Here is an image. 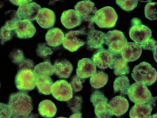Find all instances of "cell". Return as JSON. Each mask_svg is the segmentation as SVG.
Returning a JSON list of instances; mask_svg holds the SVG:
<instances>
[{
	"instance_id": "obj_16",
	"label": "cell",
	"mask_w": 157,
	"mask_h": 118,
	"mask_svg": "<svg viewBox=\"0 0 157 118\" xmlns=\"http://www.w3.org/2000/svg\"><path fill=\"white\" fill-rule=\"evenodd\" d=\"M108 104L111 108V112L116 117H120L125 114L129 109L128 100L121 95L112 98Z\"/></svg>"
},
{
	"instance_id": "obj_22",
	"label": "cell",
	"mask_w": 157,
	"mask_h": 118,
	"mask_svg": "<svg viewBox=\"0 0 157 118\" xmlns=\"http://www.w3.org/2000/svg\"><path fill=\"white\" fill-rule=\"evenodd\" d=\"M54 67L55 74L61 79L69 78L73 70L72 64L66 59L56 61Z\"/></svg>"
},
{
	"instance_id": "obj_31",
	"label": "cell",
	"mask_w": 157,
	"mask_h": 118,
	"mask_svg": "<svg viewBox=\"0 0 157 118\" xmlns=\"http://www.w3.org/2000/svg\"><path fill=\"white\" fill-rule=\"evenodd\" d=\"M83 99L81 96H75L67 101V106L72 111V113H81Z\"/></svg>"
},
{
	"instance_id": "obj_34",
	"label": "cell",
	"mask_w": 157,
	"mask_h": 118,
	"mask_svg": "<svg viewBox=\"0 0 157 118\" xmlns=\"http://www.w3.org/2000/svg\"><path fill=\"white\" fill-rule=\"evenodd\" d=\"M138 1L136 0H117L116 3L121 9L127 12L134 10L138 5Z\"/></svg>"
},
{
	"instance_id": "obj_1",
	"label": "cell",
	"mask_w": 157,
	"mask_h": 118,
	"mask_svg": "<svg viewBox=\"0 0 157 118\" xmlns=\"http://www.w3.org/2000/svg\"><path fill=\"white\" fill-rule=\"evenodd\" d=\"M8 105L12 111V118H28L33 109L32 98L23 91L10 94Z\"/></svg>"
},
{
	"instance_id": "obj_3",
	"label": "cell",
	"mask_w": 157,
	"mask_h": 118,
	"mask_svg": "<svg viewBox=\"0 0 157 118\" xmlns=\"http://www.w3.org/2000/svg\"><path fill=\"white\" fill-rule=\"evenodd\" d=\"M127 95L135 104L151 103L156 105L157 97H153L147 86L142 83H133L129 87Z\"/></svg>"
},
{
	"instance_id": "obj_13",
	"label": "cell",
	"mask_w": 157,
	"mask_h": 118,
	"mask_svg": "<svg viewBox=\"0 0 157 118\" xmlns=\"http://www.w3.org/2000/svg\"><path fill=\"white\" fill-rule=\"evenodd\" d=\"M40 9L41 7L39 5L32 2L19 6L17 12L21 20H29L33 21L36 20Z\"/></svg>"
},
{
	"instance_id": "obj_26",
	"label": "cell",
	"mask_w": 157,
	"mask_h": 118,
	"mask_svg": "<svg viewBox=\"0 0 157 118\" xmlns=\"http://www.w3.org/2000/svg\"><path fill=\"white\" fill-rule=\"evenodd\" d=\"M38 112L40 115L44 118H53L56 115L57 108L53 102L46 99L40 103Z\"/></svg>"
},
{
	"instance_id": "obj_18",
	"label": "cell",
	"mask_w": 157,
	"mask_h": 118,
	"mask_svg": "<svg viewBox=\"0 0 157 118\" xmlns=\"http://www.w3.org/2000/svg\"><path fill=\"white\" fill-rule=\"evenodd\" d=\"M36 21L42 28H51L56 21V16L53 10L47 8H41L36 18Z\"/></svg>"
},
{
	"instance_id": "obj_11",
	"label": "cell",
	"mask_w": 157,
	"mask_h": 118,
	"mask_svg": "<svg viewBox=\"0 0 157 118\" xmlns=\"http://www.w3.org/2000/svg\"><path fill=\"white\" fill-rule=\"evenodd\" d=\"M113 57L114 54L102 47L94 52L92 60L99 69L105 70L111 65Z\"/></svg>"
},
{
	"instance_id": "obj_2",
	"label": "cell",
	"mask_w": 157,
	"mask_h": 118,
	"mask_svg": "<svg viewBox=\"0 0 157 118\" xmlns=\"http://www.w3.org/2000/svg\"><path fill=\"white\" fill-rule=\"evenodd\" d=\"M132 77L137 83L151 86L157 80V72L151 64L147 62H141L136 66L132 70Z\"/></svg>"
},
{
	"instance_id": "obj_15",
	"label": "cell",
	"mask_w": 157,
	"mask_h": 118,
	"mask_svg": "<svg viewBox=\"0 0 157 118\" xmlns=\"http://www.w3.org/2000/svg\"><path fill=\"white\" fill-rule=\"evenodd\" d=\"M97 71V67L93 61L89 58H83L78 61L76 69L77 75L82 79L92 76Z\"/></svg>"
},
{
	"instance_id": "obj_12",
	"label": "cell",
	"mask_w": 157,
	"mask_h": 118,
	"mask_svg": "<svg viewBox=\"0 0 157 118\" xmlns=\"http://www.w3.org/2000/svg\"><path fill=\"white\" fill-rule=\"evenodd\" d=\"M14 32L18 38L29 39L35 35L36 29L30 20H20L17 23Z\"/></svg>"
},
{
	"instance_id": "obj_20",
	"label": "cell",
	"mask_w": 157,
	"mask_h": 118,
	"mask_svg": "<svg viewBox=\"0 0 157 118\" xmlns=\"http://www.w3.org/2000/svg\"><path fill=\"white\" fill-rule=\"evenodd\" d=\"M109 67L114 70V73L117 76L126 75L130 72L128 62L122 58L121 53L114 55L112 64Z\"/></svg>"
},
{
	"instance_id": "obj_39",
	"label": "cell",
	"mask_w": 157,
	"mask_h": 118,
	"mask_svg": "<svg viewBox=\"0 0 157 118\" xmlns=\"http://www.w3.org/2000/svg\"><path fill=\"white\" fill-rule=\"evenodd\" d=\"M142 48L147 50H151L152 51L155 55L157 51V40L153 38H151L150 39L146 41L145 43L140 44Z\"/></svg>"
},
{
	"instance_id": "obj_27",
	"label": "cell",
	"mask_w": 157,
	"mask_h": 118,
	"mask_svg": "<svg viewBox=\"0 0 157 118\" xmlns=\"http://www.w3.org/2000/svg\"><path fill=\"white\" fill-rule=\"evenodd\" d=\"M130 86L128 77L125 75L118 77L114 81V92L115 93H120L121 95L126 96Z\"/></svg>"
},
{
	"instance_id": "obj_30",
	"label": "cell",
	"mask_w": 157,
	"mask_h": 118,
	"mask_svg": "<svg viewBox=\"0 0 157 118\" xmlns=\"http://www.w3.org/2000/svg\"><path fill=\"white\" fill-rule=\"evenodd\" d=\"M6 21L3 26L7 29L14 31L17 23L21 20L17 12L15 10H10L6 13Z\"/></svg>"
},
{
	"instance_id": "obj_4",
	"label": "cell",
	"mask_w": 157,
	"mask_h": 118,
	"mask_svg": "<svg viewBox=\"0 0 157 118\" xmlns=\"http://www.w3.org/2000/svg\"><path fill=\"white\" fill-rule=\"evenodd\" d=\"M118 20V16L114 8L105 6L97 10L94 17V22L101 29L114 28Z\"/></svg>"
},
{
	"instance_id": "obj_35",
	"label": "cell",
	"mask_w": 157,
	"mask_h": 118,
	"mask_svg": "<svg viewBox=\"0 0 157 118\" xmlns=\"http://www.w3.org/2000/svg\"><path fill=\"white\" fill-rule=\"evenodd\" d=\"M37 55L43 59L47 58L53 54V51L45 43L39 44L36 49Z\"/></svg>"
},
{
	"instance_id": "obj_9",
	"label": "cell",
	"mask_w": 157,
	"mask_h": 118,
	"mask_svg": "<svg viewBox=\"0 0 157 118\" xmlns=\"http://www.w3.org/2000/svg\"><path fill=\"white\" fill-rule=\"evenodd\" d=\"M86 37V35L80 30H71L65 35L63 46L70 52H76L85 45Z\"/></svg>"
},
{
	"instance_id": "obj_7",
	"label": "cell",
	"mask_w": 157,
	"mask_h": 118,
	"mask_svg": "<svg viewBox=\"0 0 157 118\" xmlns=\"http://www.w3.org/2000/svg\"><path fill=\"white\" fill-rule=\"evenodd\" d=\"M36 77L32 69L18 70L15 76V83L17 90L29 92L36 87Z\"/></svg>"
},
{
	"instance_id": "obj_17",
	"label": "cell",
	"mask_w": 157,
	"mask_h": 118,
	"mask_svg": "<svg viewBox=\"0 0 157 118\" xmlns=\"http://www.w3.org/2000/svg\"><path fill=\"white\" fill-rule=\"evenodd\" d=\"M86 47L88 50L93 51L103 47L105 44L106 34L100 30H94L86 35Z\"/></svg>"
},
{
	"instance_id": "obj_5",
	"label": "cell",
	"mask_w": 157,
	"mask_h": 118,
	"mask_svg": "<svg viewBox=\"0 0 157 118\" xmlns=\"http://www.w3.org/2000/svg\"><path fill=\"white\" fill-rule=\"evenodd\" d=\"M90 101L94 108V113L98 118H110L113 115L108 104V99L102 92L94 91L91 94Z\"/></svg>"
},
{
	"instance_id": "obj_10",
	"label": "cell",
	"mask_w": 157,
	"mask_h": 118,
	"mask_svg": "<svg viewBox=\"0 0 157 118\" xmlns=\"http://www.w3.org/2000/svg\"><path fill=\"white\" fill-rule=\"evenodd\" d=\"M51 94L56 100L64 102L69 101L73 97L71 86L65 80H57L54 82L51 89Z\"/></svg>"
},
{
	"instance_id": "obj_32",
	"label": "cell",
	"mask_w": 157,
	"mask_h": 118,
	"mask_svg": "<svg viewBox=\"0 0 157 118\" xmlns=\"http://www.w3.org/2000/svg\"><path fill=\"white\" fill-rule=\"evenodd\" d=\"M80 30L84 34L87 35L89 33L94 30V17H89L82 18V22L80 25Z\"/></svg>"
},
{
	"instance_id": "obj_36",
	"label": "cell",
	"mask_w": 157,
	"mask_h": 118,
	"mask_svg": "<svg viewBox=\"0 0 157 118\" xmlns=\"http://www.w3.org/2000/svg\"><path fill=\"white\" fill-rule=\"evenodd\" d=\"M15 34V32L13 30L7 29L5 26L1 27L0 29V39L1 44L3 45L6 42L11 40Z\"/></svg>"
},
{
	"instance_id": "obj_29",
	"label": "cell",
	"mask_w": 157,
	"mask_h": 118,
	"mask_svg": "<svg viewBox=\"0 0 157 118\" xmlns=\"http://www.w3.org/2000/svg\"><path fill=\"white\" fill-rule=\"evenodd\" d=\"M108 80V74L102 71H96L90 77V83L91 86L94 89H99L105 86Z\"/></svg>"
},
{
	"instance_id": "obj_28",
	"label": "cell",
	"mask_w": 157,
	"mask_h": 118,
	"mask_svg": "<svg viewBox=\"0 0 157 118\" xmlns=\"http://www.w3.org/2000/svg\"><path fill=\"white\" fill-rule=\"evenodd\" d=\"M33 71L36 77L40 75L51 76L55 74L54 66L49 60L37 64L34 67Z\"/></svg>"
},
{
	"instance_id": "obj_14",
	"label": "cell",
	"mask_w": 157,
	"mask_h": 118,
	"mask_svg": "<svg viewBox=\"0 0 157 118\" xmlns=\"http://www.w3.org/2000/svg\"><path fill=\"white\" fill-rule=\"evenodd\" d=\"M142 53V48L139 44L127 42L123 47L121 55L127 62H134L139 59Z\"/></svg>"
},
{
	"instance_id": "obj_21",
	"label": "cell",
	"mask_w": 157,
	"mask_h": 118,
	"mask_svg": "<svg viewBox=\"0 0 157 118\" xmlns=\"http://www.w3.org/2000/svg\"><path fill=\"white\" fill-rule=\"evenodd\" d=\"M155 105L151 103L135 104L131 108L129 117L131 118H148L151 115Z\"/></svg>"
},
{
	"instance_id": "obj_40",
	"label": "cell",
	"mask_w": 157,
	"mask_h": 118,
	"mask_svg": "<svg viewBox=\"0 0 157 118\" xmlns=\"http://www.w3.org/2000/svg\"><path fill=\"white\" fill-rule=\"evenodd\" d=\"M1 118H9L13 116V112L9 105L1 103Z\"/></svg>"
},
{
	"instance_id": "obj_37",
	"label": "cell",
	"mask_w": 157,
	"mask_h": 118,
	"mask_svg": "<svg viewBox=\"0 0 157 118\" xmlns=\"http://www.w3.org/2000/svg\"><path fill=\"white\" fill-rule=\"evenodd\" d=\"M9 57L11 60L12 63L17 65L25 59L23 51L18 48L13 50L9 55Z\"/></svg>"
},
{
	"instance_id": "obj_8",
	"label": "cell",
	"mask_w": 157,
	"mask_h": 118,
	"mask_svg": "<svg viewBox=\"0 0 157 118\" xmlns=\"http://www.w3.org/2000/svg\"><path fill=\"white\" fill-rule=\"evenodd\" d=\"M127 42L124 32L120 30H109L106 34L105 44L108 46V50L114 55L120 54L122 48Z\"/></svg>"
},
{
	"instance_id": "obj_25",
	"label": "cell",
	"mask_w": 157,
	"mask_h": 118,
	"mask_svg": "<svg viewBox=\"0 0 157 118\" xmlns=\"http://www.w3.org/2000/svg\"><path fill=\"white\" fill-rule=\"evenodd\" d=\"M53 83V80L48 76L40 75L36 77V87L40 94L50 95Z\"/></svg>"
},
{
	"instance_id": "obj_33",
	"label": "cell",
	"mask_w": 157,
	"mask_h": 118,
	"mask_svg": "<svg viewBox=\"0 0 157 118\" xmlns=\"http://www.w3.org/2000/svg\"><path fill=\"white\" fill-rule=\"evenodd\" d=\"M157 2H152L149 1V2L146 5L145 7V16L146 18L151 21L157 20V13L156 10Z\"/></svg>"
},
{
	"instance_id": "obj_19",
	"label": "cell",
	"mask_w": 157,
	"mask_h": 118,
	"mask_svg": "<svg viewBox=\"0 0 157 118\" xmlns=\"http://www.w3.org/2000/svg\"><path fill=\"white\" fill-rule=\"evenodd\" d=\"M60 20L63 26L69 29L80 26L82 22L81 17L73 9H69L63 12L61 16Z\"/></svg>"
},
{
	"instance_id": "obj_6",
	"label": "cell",
	"mask_w": 157,
	"mask_h": 118,
	"mask_svg": "<svg viewBox=\"0 0 157 118\" xmlns=\"http://www.w3.org/2000/svg\"><path fill=\"white\" fill-rule=\"evenodd\" d=\"M131 26L129 29V36L135 43L140 45L151 38V30L142 23L141 19L134 17L131 19Z\"/></svg>"
},
{
	"instance_id": "obj_23",
	"label": "cell",
	"mask_w": 157,
	"mask_h": 118,
	"mask_svg": "<svg viewBox=\"0 0 157 118\" xmlns=\"http://www.w3.org/2000/svg\"><path fill=\"white\" fill-rule=\"evenodd\" d=\"M74 8L81 18L94 17V14L98 10L94 2L89 0L78 2L74 6Z\"/></svg>"
},
{
	"instance_id": "obj_43",
	"label": "cell",
	"mask_w": 157,
	"mask_h": 118,
	"mask_svg": "<svg viewBox=\"0 0 157 118\" xmlns=\"http://www.w3.org/2000/svg\"><path fill=\"white\" fill-rule=\"evenodd\" d=\"M82 112L81 113H76L72 114L70 118H82Z\"/></svg>"
},
{
	"instance_id": "obj_38",
	"label": "cell",
	"mask_w": 157,
	"mask_h": 118,
	"mask_svg": "<svg viewBox=\"0 0 157 118\" xmlns=\"http://www.w3.org/2000/svg\"><path fill=\"white\" fill-rule=\"evenodd\" d=\"M85 82V79H82L77 75H75L71 78L70 84L72 90L75 93L80 92L83 88V84Z\"/></svg>"
},
{
	"instance_id": "obj_41",
	"label": "cell",
	"mask_w": 157,
	"mask_h": 118,
	"mask_svg": "<svg viewBox=\"0 0 157 118\" xmlns=\"http://www.w3.org/2000/svg\"><path fill=\"white\" fill-rule=\"evenodd\" d=\"M18 65V70L21 69H32L34 70V62L32 60L26 59L24 60Z\"/></svg>"
},
{
	"instance_id": "obj_42",
	"label": "cell",
	"mask_w": 157,
	"mask_h": 118,
	"mask_svg": "<svg viewBox=\"0 0 157 118\" xmlns=\"http://www.w3.org/2000/svg\"><path fill=\"white\" fill-rule=\"evenodd\" d=\"M9 1L15 6H20L25 5L27 3H30V2H32L33 1H32V0H24V1H22V0H21V1H18V0L15 1V0H13V1Z\"/></svg>"
},
{
	"instance_id": "obj_24",
	"label": "cell",
	"mask_w": 157,
	"mask_h": 118,
	"mask_svg": "<svg viewBox=\"0 0 157 118\" xmlns=\"http://www.w3.org/2000/svg\"><path fill=\"white\" fill-rule=\"evenodd\" d=\"M65 38L64 32L58 28L51 29L45 35V40L49 46L56 47L63 43Z\"/></svg>"
}]
</instances>
